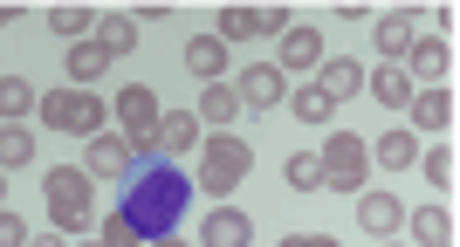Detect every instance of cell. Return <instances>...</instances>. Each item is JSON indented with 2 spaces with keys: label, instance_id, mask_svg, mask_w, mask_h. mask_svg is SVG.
Returning <instances> with one entry per match:
<instances>
[{
  "label": "cell",
  "instance_id": "cell-1",
  "mask_svg": "<svg viewBox=\"0 0 460 247\" xmlns=\"http://www.w3.org/2000/svg\"><path fill=\"white\" fill-rule=\"evenodd\" d=\"M41 199H49V227L56 234H90L96 227V179L83 165H49V179H41Z\"/></svg>",
  "mask_w": 460,
  "mask_h": 247
},
{
  "label": "cell",
  "instance_id": "cell-2",
  "mask_svg": "<svg viewBox=\"0 0 460 247\" xmlns=\"http://www.w3.org/2000/svg\"><path fill=\"white\" fill-rule=\"evenodd\" d=\"M179 207H186V179L179 172H145L137 179V192H131V207H124V220H131L145 241H165L172 234V220H179Z\"/></svg>",
  "mask_w": 460,
  "mask_h": 247
},
{
  "label": "cell",
  "instance_id": "cell-3",
  "mask_svg": "<svg viewBox=\"0 0 460 247\" xmlns=\"http://www.w3.org/2000/svg\"><path fill=\"white\" fill-rule=\"evenodd\" d=\"M248 172H254V145L248 137H227V131L199 137V192H213V207H227V192L241 186Z\"/></svg>",
  "mask_w": 460,
  "mask_h": 247
},
{
  "label": "cell",
  "instance_id": "cell-4",
  "mask_svg": "<svg viewBox=\"0 0 460 247\" xmlns=\"http://www.w3.org/2000/svg\"><path fill=\"white\" fill-rule=\"evenodd\" d=\"M35 117L49 124V131H62V137H96V131H103V96L49 90V96H35Z\"/></svg>",
  "mask_w": 460,
  "mask_h": 247
},
{
  "label": "cell",
  "instance_id": "cell-5",
  "mask_svg": "<svg viewBox=\"0 0 460 247\" xmlns=\"http://www.w3.org/2000/svg\"><path fill=\"white\" fill-rule=\"evenodd\" d=\"M316 165H323V192H350V199H358L365 179H371V152H365V137H350V131H330Z\"/></svg>",
  "mask_w": 460,
  "mask_h": 247
},
{
  "label": "cell",
  "instance_id": "cell-6",
  "mask_svg": "<svg viewBox=\"0 0 460 247\" xmlns=\"http://www.w3.org/2000/svg\"><path fill=\"white\" fill-rule=\"evenodd\" d=\"M111 117H117V131L131 137L137 158L158 152V145H152V131H158V96H152V83H124V90H117V103H111Z\"/></svg>",
  "mask_w": 460,
  "mask_h": 247
},
{
  "label": "cell",
  "instance_id": "cell-7",
  "mask_svg": "<svg viewBox=\"0 0 460 247\" xmlns=\"http://www.w3.org/2000/svg\"><path fill=\"white\" fill-rule=\"evenodd\" d=\"M220 41H254V35H282V28H296V14L288 7H220Z\"/></svg>",
  "mask_w": 460,
  "mask_h": 247
},
{
  "label": "cell",
  "instance_id": "cell-8",
  "mask_svg": "<svg viewBox=\"0 0 460 247\" xmlns=\"http://www.w3.org/2000/svg\"><path fill=\"white\" fill-rule=\"evenodd\" d=\"M131 165H137V152H131V137H124V131H96V137H83V172H90L96 186H103V179H124Z\"/></svg>",
  "mask_w": 460,
  "mask_h": 247
},
{
  "label": "cell",
  "instance_id": "cell-9",
  "mask_svg": "<svg viewBox=\"0 0 460 247\" xmlns=\"http://www.w3.org/2000/svg\"><path fill=\"white\" fill-rule=\"evenodd\" d=\"M405 83L412 90H433V83H447V69H454V49H447L440 35H412V49H405Z\"/></svg>",
  "mask_w": 460,
  "mask_h": 247
},
{
  "label": "cell",
  "instance_id": "cell-10",
  "mask_svg": "<svg viewBox=\"0 0 460 247\" xmlns=\"http://www.w3.org/2000/svg\"><path fill=\"white\" fill-rule=\"evenodd\" d=\"M405 117H412V137H447V131H454V90H447V83H433V90H412Z\"/></svg>",
  "mask_w": 460,
  "mask_h": 247
},
{
  "label": "cell",
  "instance_id": "cell-11",
  "mask_svg": "<svg viewBox=\"0 0 460 247\" xmlns=\"http://www.w3.org/2000/svg\"><path fill=\"white\" fill-rule=\"evenodd\" d=\"M412 35H420V7H385V14H371V41H378L385 62H405Z\"/></svg>",
  "mask_w": 460,
  "mask_h": 247
},
{
  "label": "cell",
  "instance_id": "cell-12",
  "mask_svg": "<svg viewBox=\"0 0 460 247\" xmlns=\"http://www.w3.org/2000/svg\"><path fill=\"white\" fill-rule=\"evenodd\" d=\"M234 96H241V110H275V103L288 96V76L275 69V62H248L241 83H234Z\"/></svg>",
  "mask_w": 460,
  "mask_h": 247
},
{
  "label": "cell",
  "instance_id": "cell-13",
  "mask_svg": "<svg viewBox=\"0 0 460 247\" xmlns=\"http://www.w3.org/2000/svg\"><path fill=\"white\" fill-rule=\"evenodd\" d=\"M192 247H254V220L241 207H207L199 241H192Z\"/></svg>",
  "mask_w": 460,
  "mask_h": 247
},
{
  "label": "cell",
  "instance_id": "cell-14",
  "mask_svg": "<svg viewBox=\"0 0 460 247\" xmlns=\"http://www.w3.org/2000/svg\"><path fill=\"white\" fill-rule=\"evenodd\" d=\"M316 62H323V35H316V28H282L275 69H282V76H316Z\"/></svg>",
  "mask_w": 460,
  "mask_h": 247
},
{
  "label": "cell",
  "instance_id": "cell-15",
  "mask_svg": "<svg viewBox=\"0 0 460 247\" xmlns=\"http://www.w3.org/2000/svg\"><path fill=\"white\" fill-rule=\"evenodd\" d=\"M309 83H316V90H323L330 103L344 110L350 96L365 90V62H350V56H323V62H316V76H309Z\"/></svg>",
  "mask_w": 460,
  "mask_h": 247
},
{
  "label": "cell",
  "instance_id": "cell-16",
  "mask_svg": "<svg viewBox=\"0 0 460 247\" xmlns=\"http://www.w3.org/2000/svg\"><path fill=\"white\" fill-rule=\"evenodd\" d=\"M199 137H207V131H199V117H192V110H158V131H152V145H158L165 158H186V152H199Z\"/></svg>",
  "mask_w": 460,
  "mask_h": 247
},
{
  "label": "cell",
  "instance_id": "cell-17",
  "mask_svg": "<svg viewBox=\"0 0 460 247\" xmlns=\"http://www.w3.org/2000/svg\"><path fill=\"white\" fill-rule=\"evenodd\" d=\"M192 117H199V131H227L234 117H241V96H234V83H199V103H192Z\"/></svg>",
  "mask_w": 460,
  "mask_h": 247
},
{
  "label": "cell",
  "instance_id": "cell-18",
  "mask_svg": "<svg viewBox=\"0 0 460 247\" xmlns=\"http://www.w3.org/2000/svg\"><path fill=\"white\" fill-rule=\"evenodd\" d=\"M186 76L192 83H227V41L220 35H192L186 41Z\"/></svg>",
  "mask_w": 460,
  "mask_h": 247
},
{
  "label": "cell",
  "instance_id": "cell-19",
  "mask_svg": "<svg viewBox=\"0 0 460 247\" xmlns=\"http://www.w3.org/2000/svg\"><path fill=\"white\" fill-rule=\"evenodd\" d=\"M358 227H365L371 241H385V234L405 227V207L392 199V192H358Z\"/></svg>",
  "mask_w": 460,
  "mask_h": 247
},
{
  "label": "cell",
  "instance_id": "cell-20",
  "mask_svg": "<svg viewBox=\"0 0 460 247\" xmlns=\"http://www.w3.org/2000/svg\"><path fill=\"white\" fill-rule=\"evenodd\" d=\"M371 158H378V172H412L420 165V137L412 131H378V145H365Z\"/></svg>",
  "mask_w": 460,
  "mask_h": 247
},
{
  "label": "cell",
  "instance_id": "cell-21",
  "mask_svg": "<svg viewBox=\"0 0 460 247\" xmlns=\"http://www.w3.org/2000/svg\"><path fill=\"white\" fill-rule=\"evenodd\" d=\"M288 110H296V124H309V131H330V124H337V103H330L316 83H296V90H288Z\"/></svg>",
  "mask_w": 460,
  "mask_h": 247
},
{
  "label": "cell",
  "instance_id": "cell-22",
  "mask_svg": "<svg viewBox=\"0 0 460 247\" xmlns=\"http://www.w3.org/2000/svg\"><path fill=\"white\" fill-rule=\"evenodd\" d=\"M90 41H96V49H103V56H131V49H137V21L131 14H96V28H90Z\"/></svg>",
  "mask_w": 460,
  "mask_h": 247
},
{
  "label": "cell",
  "instance_id": "cell-23",
  "mask_svg": "<svg viewBox=\"0 0 460 247\" xmlns=\"http://www.w3.org/2000/svg\"><path fill=\"white\" fill-rule=\"evenodd\" d=\"M365 90L378 96L385 110H405V103H412V83H405L399 62H378V69H365Z\"/></svg>",
  "mask_w": 460,
  "mask_h": 247
},
{
  "label": "cell",
  "instance_id": "cell-24",
  "mask_svg": "<svg viewBox=\"0 0 460 247\" xmlns=\"http://www.w3.org/2000/svg\"><path fill=\"white\" fill-rule=\"evenodd\" d=\"M405 234H412V247H454V220H447L440 207L405 213Z\"/></svg>",
  "mask_w": 460,
  "mask_h": 247
},
{
  "label": "cell",
  "instance_id": "cell-25",
  "mask_svg": "<svg viewBox=\"0 0 460 247\" xmlns=\"http://www.w3.org/2000/svg\"><path fill=\"white\" fill-rule=\"evenodd\" d=\"M35 83H21V76H0V124H28L35 117Z\"/></svg>",
  "mask_w": 460,
  "mask_h": 247
},
{
  "label": "cell",
  "instance_id": "cell-26",
  "mask_svg": "<svg viewBox=\"0 0 460 247\" xmlns=\"http://www.w3.org/2000/svg\"><path fill=\"white\" fill-rule=\"evenodd\" d=\"M35 165V131L28 124H0V172H21Z\"/></svg>",
  "mask_w": 460,
  "mask_h": 247
},
{
  "label": "cell",
  "instance_id": "cell-27",
  "mask_svg": "<svg viewBox=\"0 0 460 247\" xmlns=\"http://www.w3.org/2000/svg\"><path fill=\"white\" fill-rule=\"evenodd\" d=\"M103 69H111V56H103V49H96V41H69V83H96L103 76Z\"/></svg>",
  "mask_w": 460,
  "mask_h": 247
},
{
  "label": "cell",
  "instance_id": "cell-28",
  "mask_svg": "<svg viewBox=\"0 0 460 247\" xmlns=\"http://www.w3.org/2000/svg\"><path fill=\"white\" fill-rule=\"evenodd\" d=\"M420 172H426V186H433V192H454V179H460V158H454V145H433V152L420 158Z\"/></svg>",
  "mask_w": 460,
  "mask_h": 247
},
{
  "label": "cell",
  "instance_id": "cell-29",
  "mask_svg": "<svg viewBox=\"0 0 460 247\" xmlns=\"http://www.w3.org/2000/svg\"><path fill=\"white\" fill-rule=\"evenodd\" d=\"M96 28V7H49V35H62V41H83Z\"/></svg>",
  "mask_w": 460,
  "mask_h": 247
},
{
  "label": "cell",
  "instance_id": "cell-30",
  "mask_svg": "<svg viewBox=\"0 0 460 247\" xmlns=\"http://www.w3.org/2000/svg\"><path fill=\"white\" fill-rule=\"evenodd\" d=\"M282 179H288L296 192H323V165H316V152H296V158L282 165Z\"/></svg>",
  "mask_w": 460,
  "mask_h": 247
},
{
  "label": "cell",
  "instance_id": "cell-31",
  "mask_svg": "<svg viewBox=\"0 0 460 247\" xmlns=\"http://www.w3.org/2000/svg\"><path fill=\"white\" fill-rule=\"evenodd\" d=\"M90 241H96V247H152L145 234L131 227V220H124V213H111V220H103V227H96Z\"/></svg>",
  "mask_w": 460,
  "mask_h": 247
},
{
  "label": "cell",
  "instance_id": "cell-32",
  "mask_svg": "<svg viewBox=\"0 0 460 247\" xmlns=\"http://www.w3.org/2000/svg\"><path fill=\"white\" fill-rule=\"evenodd\" d=\"M0 247H28V220L0 207Z\"/></svg>",
  "mask_w": 460,
  "mask_h": 247
},
{
  "label": "cell",
  "instance_id": "cell-33",
  "mask_svg": "<svg viewBox=\"0 0 460 247\" xmlns=\"http://www.w3.org/2000/svg\"><path fill=\"white\" fill-rule=\"evenodd\" d=\"M131 21H137V28H165L172 7H165V0H145V7H131Z\"/></svg>",
  "mask_w": 460,
  "mask_h": 247
},
{
  "label": "cell",
  "instance_id": "cell-34",
  "mask_svg": "<svg viewBox=\"0 0 460 247\" xmlns=\"http://www.w3.org/2000/svg\"><path fill=\"white\" fill-rule=\"evenodd\" d=\"M378 14V7H365V0H344V7H337V21H350V28H358V21H371Z\"/></svg>",
  "mask_w": 460,
  "mask_h": 247
},
{
  "label": "cell",
  "instance_id": "cell-35",
  "mask_svg": "<svg viewBox=\"0 0 460 247\" xmlns=\"http://www.w3.org/2000/svg\"><path fill=\"white\" fill-rule=\"evenodd\" d=\"M282 247H337V234H288Z\"/></svg>",
  "mask_w": 460,
  "mask_h": 247
},
{
  "label": "cell",
  "instance_id": "cell-36",
  "mask_svg": "<svg viewBox=\"0 0 460 247\" xmlns=\"http://www.w3.org/2000/svg\"><path fill=\"white\" fill-rule=\"evenodd\" d=\"M28 247H69V234H56V227H41V234H28Z\"/></svg>",
  "mask_w": 460,
  "mask_h": 247
},
{
  "label": "cell",
  "instance_id": "cell-37",
  "mask_svg": "<svg viewBox=\"0 0 460 247\" xmlns=\"http://www.w3.org/2000/svg\"><path fill=\"white\" fill-rule=\"evenodd\" d=\"M14 21H21V7H0V28H14Z\"/></svg>",
  "mask_w": 460,
  "mask_h": 247
},
{
  "label": "cell",
  "instance_id": "cell-38",
  "mask_svg": "<svg viewBox=\"0 0 460 247\" xmlns=\"http://www.w3.org/2000/svg\"><path fill=\"white\" fill-rule=\"evenodd\" d=\"M152 247H192V241H179V234H165V241H152Z\"/></svg>",
  "mask_w": 460,
  "mask_h": 247
},
{
  "label": "cell",
  "instance_id": "cell-39",
  "mask_svg": "<svg viewBox=\"0 0 460 247\" xmlns=\"http://www.w3.org/2000/svg\"><path fill=\"white\" fill-rule=\"evenodd\" d=\"M0 207H7V172H0Z\"/></svg>",
  "mask_w": 460,
  "mask_h": 247
},
{
  "label": "cell",
  "instance_id": "cell-40",
  "mask_svg": "<svg viewBox=\"0 0 460 247\" xmlns=\"http://www.w3.org/2000/svg\"><path fill=\"white\" fill-rule=\"evenodd\" d=\"M378 247H385V241H378Z\"/></svg>",
  "mask_w": 460,
  "mask_h": 247
}]
</instances>
